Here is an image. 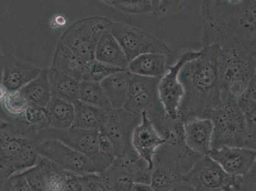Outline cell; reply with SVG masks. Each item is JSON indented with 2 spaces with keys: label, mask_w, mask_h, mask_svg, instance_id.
Here are the masks:
<instances>
[{
  "label": "cell",
  "mask_w": 256,
  "mask_h": 191,
  "mask_svg": "<svg viewBox=\"0 0 256 191\" xmlns=\"http://www.w3.org/2000/svg\"><path fill=\"white\" fill-rule=\"evenodd\" d=\"M44 110L50 128L66 130L73 126L75 108L70 102L52 96Z\"/></svg>",
  "instance_id": "obj_24"
},
{
  "label": "cell",
  "mask_w": 256,
  "mask_h": 191,
  "mask_svg": "<svg viewBox=\"0 0 256 191\" xmlns=\"http://www.w3.org/2000/svg\"><path fill=\"white\" fill-rule=\"evenodd\" d=\"M110 32L122 48L128 62L148 53H162L172 57L170 46L142 28L130 23L113 22Z\"/></svg>",
  "instance_id": "obj_8"
},
{
  "label": "cell",
  "mask_w": 256,
  "mask_h": 191,
  "mask_svg": "<svg viewBox=\"0 0 256 191\" xmlns=\"http://www.w3.org/2000/svg\"><path fill=\"white\" fill-rule=\"evenodd\" d=\"M218 56V46H204L199 56L186 62L179 72L184 94L178 117L183 123L192 118H210L222 104Z\"/></svg>",
  "instance_id": "obj_1"
},
{
  "label": "cell",
  "mask_w": 256,
  "mask_h": 191,
  "mask_svg": "<svg viewBox=\"0 0 256 191\" xmlns=\"http://www.w3.org/2000/svg\"><path fill=\"white\" fill-rule=\"evenodd\" d=\"M132 191H155L150 184L134 183Z\"/></svg>",
  "instance_id": "obj_38"
},
{
  "label": "cell",
  "mask_w": 256,
  "mask_h": 191,
  "mask_svg": "<svg viewBox=\"0 0 256 191\" xmlns=\"http://www.w3.org/2000/svg\"><path fill=\"white\" fill-rule=\"evenodd\" d=\"M86 66L66 46L58 42L51 68L81 81Z\"/></svg>",
  "instance_id": "obj_27"
},
{
  "label": "cell",
  "mask_w": 256,
  "mask_h": 191,
  "mask_svg": "<svg viewBox=\"0 0 256 191\" xmlns=\"http://www.w3.org/2000/svg\"><path fill=\"white\" fill-rule=\"evenodd\" d=\"M98 130H87L70 128L66 130L46 128L38 135L39 142L54 139L62 142L92 160L98 173H102L114 160L100 152L97 142Z\"/></svg>",
  "instance_id": "obj_9"
},
{
  "label": "cell",
  "mask_w": 256,
  "mask_h": 191,
  "mask_svg": "<svg viewBox=\"0 0 256 191\" xmlns=\"http://www.w3.org/2000/svg\"><path fill=\"white\" fill-rule=\"evenodd\" d=\"M228 191H243V190H237V188H229V190H228Z\"/></svg>",
  "instance_id": "obj_42"
},
{
  "label": "cell",
  "mask_w": 256,
  "mask_h": 191,
  "mask_svg": "<svg viewBox=\"0 0 256 191\" xmlns=\"http://www.w3.org/2000/svg\"><path fill=\"white\" fill-rule=\"evenodd\" d=\"M8 191H32L24 174L22 173L11 174L8 180Z\"/></svg>",
  "instance_id": "obj_36"
},
{
  "label": "cell",
  "mask_w": 256,
  "mask_h": 191,
  "mask_svg": "<svg viewBox=\"0 0 256 191\" xmlns=\"http://www.w3.org/2000/svg\"><path fill=\"white\" fill-rule=\"evenodd\" d=\"M131 74L127 69L110 74L100 83L113 110L123 108L126 101Z\"/></svg>",
  "instance_id": "obj_22"
},
{
  "label": "cell",
  "mask_w": 256,
  "mask_h": 191,
  "mask_svg": "<svg viewBox=\"0 0 256 191\" xmlns=\"http://www.w3.org/2000/svg\"><path fill=\"white\" fill-rule=\"evenodd\" d=\"M221 101L236 100L256 78V50L244 46L218 48Z\"/></svg>",
  "instance_id": "obj_3"
},
{
  "label": "cell",
  "mask_w": 256,
  "mask_h": 191,
  "mask_svg": "<svg viewBox=\"0 0 256 191\" xmlns=\"http://www.w3.org/2000/svg\"><path fill=\"white\" fill-rule=\"evenodd\" d=\"M95 60L108 66L120 70L127 69L128 62L120 44L110 30L104 32L97 44Z\"/></svg>",
  "instance_id": "obj_21"
},
{
  "label": "cell",
  "mask_w": 256,
  "mask_h": 191,
  "mask_svg": "<svg viewBox=\"0 0 256 191\" xmlns=\"http://www.w3.org/2000/svg\"><path fill=\"white\" fill-rule=\"evenodd\" d=\"M2 56H3V54H2L1 43H0V60H1Z\"/></svg>",
  "instance_id": "obj_43"
},
{
  "label": "cell",
  "mask_w": 256,
  "mask_h": 191,
  "mask_svg": "<svg viewBox=\"0 0 256 191\" xmlns=\"http://www.w3.org/2000/svg\"><path fill=\"white\" fill-rule=\"evenodd\" d=\"M202 156L192 152L184 141L166 142L156 152L153 160L150 185L155 191H168L181 182Z\"/></svg>",
  "instance_id": "obj_4"
},
{
  "label": "cell",
  "mask_w": 256,
  "mask_h": 191,
  "mask_svg": "<svg viewBox=\"0 0 256 191\" xmlns=\"http://www.w3.org/2000/svg\"><path fill=\"white\" fill-rule=\"evenodd\" d=\"M10 172L0 164V191L8 190V180Z\"/></svg>",
  "instance_id": "obj_37"
},
{
  "label": "cell",
  "mask_w": 256,
  "mask_h": 191,
  "mask_svg": "<svg viewBox=\"0 0 256 191\" xmlns=\"http://www.w3.org/2000/svg\"><path fill=\"white\" fill-rule=\"evenodd\" d=\"M48 78L52 96L72 104L78 101L80 80L51 67L48 70Z\"/></svg>",
  "instance_id": "obj_25"
},
{
  "label": "cell",
  "mask_w": 256,
  "mask_h": 191,
  "mask_svg": "<svg viewBox=\"0 0 256 191\" xmlns=\"http://www.w3.org/2000/svg\"><path fill=\"white\" fill-rule=\"evenodd\" d=\"M36 150L42 158L70 173L84 176L96 172L89 158L57 140H44L37 145Z\"/></svg>",
  "instance_id": "obj_14"
},
{
  "label": "cell",
  "mask_w": 256,
  "mask_h": 191,
  "mask_svg": "<svg viewBox=\"0 0 256 191\" xmlns=\"http://www.w3.org/2000/svg\"><path fill=\"white\" fill-rule=\"evenodd\" d=\"M160 79L131 74L128 98L123 108L136 116H141L145 112L157 131L166 139L179 120H171L165 112L158 94Z\"/></svg>",
  "instance_id": "obj_5"
},
{
  "label": "cell",
  "mask_w": 256,
  "mask_h": 191,
  "mask_svg": "<svg viewBox=\"0 0 256 191\" xmlns=\"http://www.w3.org/2000/svg\"><path fill=\"white\" fill-rule=\"evenodd\" d=\"M78 176L84 191H108L100 173L94 172Z\"/></svg>",
  "instance_id": "obj_34"
},
{
  "label": "cell",
  "mask_w": 256,
  "mask_h": 191,
  "mask_svg": "<svg viewBox=\"0 0 256 191\" xmlns=\"http://www.w3.org/2000/svg\"><path fill=\"white\" fill-rule=\"evenodd\" d=\"M166 142L156 129L146 112H143L140 120L132 132L131 144L134 152L152 168L155 154Z\"/></svg>",
  "instance_id": "obj_17"
},
{
  "label": "cell",
  "mask_w": 256,
  "mask_h": 191,
  "mask_svg": "<svg viewBox=\"0 0 256 191\" xmlns=\"http://www.w3.org/2000/svg\"><path fill=\"white\" fill-rule=\"evenodd\" d=\"M172 58L164 54H145L128 62L127 70L130 74L136 76L160 78L171 64Z\"/></svg>",
  "instance_id": "obj_20"
},
{
  "label": "cell",
  "mask_w": 256,
  "mask_h": 191,
  "mask_svg": "<svg viewBox=\"0 0 256 191\" xmlns=\"http://www.w3.org/2000/svg\"><path fill=\"white\" fill-rule=\"evenodd\" d=\"M214 125L209 118H196L184 122V138L188 148L200 156L212 148Z\"/></svg>",
  "instance_id": "obj_19"
},
{
  "label": "cell",
  "mask_w": 256,
  "mask_h": 191,
  "mask_svg": "<svg viewBox=\"0 0 256 191\" xmlns=\"http://www.w3.org/2000/svg\"><path fill=\"white\" fill-rule=\"evenodd\" d=\"M208 156L232 176H245L256 166V149L222 146L212 149Z\"/></svg>",
  "instance_id": "obj_16"
},
{
  "label": "cell",
  "mask_w": 256,
  "mask_h": 191,
  "mask_svg": "<svg viewBox=\"0 0 256 191\" xmlns=\"http://www.w3.org/2000/svg\"><path fill=\"white\" fill-rule=\"evenodd\" d=\"M20 90L30 106L45 108L52 97L48 78V69H42L36 78Z\"/></svg>",
  "instance_id": "obj_26"
},
{
  "label": "cell",
  "mask_w": 256,
  "mask_h": 191,
  "mask_svg": "<svg viewBox=\"0 0 256 191\" xmlns=\"http://www.w3.org/2000/svg\"><path fill=\"white\" fill-rule=\"evenodd\" d=\"M201 50L184 51L174 64L169 65L166 74L160 79L158 86V94L165 112L171 120H180L178 108L182 100V86L179 81V72L186 62L198 57Z\"/></svg>",
  "instance_id": "obj_12"
},
{
  "label": "cell",
  "mask_w": 256,
  "mask_h": 191,
  "mask_svg": "<svg viewBox=\"0 0 256 191\" xmlns=\"http://www.w3.org/2000/svg\"><path fill=\"white\" fill-rule=\"evenodd\" d=\"M98 148L100 152L107 158L115 160L116 158L115 148L108 136L101 128L97 131Z\"/></svg>",
  "instance_id": "obj_35"
},
{
  "label": "cell",
  "mask_w": 256,
  "mask_h": 191,
  "mask_svg": "<svg viewBox=\"0 0 256 191\" xmlns=\"http://www.w3.org/2000/svg\"><path fill=\"white\" fill-rule=\"evenodd\" d=\"M75 120L72 128L87 130H98L104 126L112 112L76 101L74 103Z\"/></svg>",
  "instance_id": "obj_23"
},
{
  "label": "cell",
  "mask_w": 256,
  "mask_h": 191,
  "mask_svg": "<svg viewBox=\"0 0 256 191\" xmlns=\"http://www.w3.org/2000/svg\"><path fill=\"white\" fill-rule=\"evenodd\" d=\"M100 174L108 191H132L134 183L150 184L152 169L138 156L118 158Z\"/></svg>",
  "instance_id": "obj_11"
},
{
  "label": "cell",
  "mask_w": 256,
  "mask_h": 191,
  "mask_svg": "<svg viewBox=\"0 0 256 191\" xmlns=\"http://www.w3.org/2000/svg\"><path fill=\"white\" fill-rule=\"evenodd\" d=\"M112 20L94 16L78 20L65 30L60 41L66 46L83 64L95 60V50L102 34L110 30Z\"/></svg>",
  "instance_id": "obj_7"
},
{
  "label": "cell",
  "mask_w": 256,
  "mask_h": 191,
  "mask_svg": "<svg viewBox=\"0 0 256 191\" xmlns=\"http://www.w3.org/2000/svg\"><path fill=\"white\" fill-rule=\"evenodd\" d=\"M6 126V122H4L3 118H2L1 116H0V131H1L2 130L4 129Z\"/></svg>",
  "instance_id": "obj_41"
},
{
  "label": "cell",
  "mask_w": 256,
  "mask_h": 191,
  "mask_svg": "<svg viewBox=\"0 0 256 191\" xmlns=\"http://www.w3.org/2000/svg\"><path fill=\"white\" fill-rule=\"evenodd\" d=\"M182 182L194 191H228L234 176L226 173L208 155L202 156L192 169L182 176Z\"/></svg>",
  "instance_id": "obj_13"
},
{
  "label": "cell",
  "mask_w": 256,
  "mask_h": 191,
  "mask_svg": "<svg viewBox=\"0 0 256 191\" xmlns=\"http://www.w3.org/2000/svg\"><path fill=\"white\" fill-rule=\"evenodd\" d=\"M210 118L214 125L212 148L232 146L256 149V136L249 131L236 100L222 102Z\"/></svg>",
  "instance_id": "obj_6"
},
{
  "label": "cell",
  "mask_w": 256,
  "mask_h": 191,
  "mask_svg": "<svg viewBox=\"0 0 256 191\" xmlns=\"http://www.w3.org/2000/svg\"><path fill=\"white\" fill-rule=\"evenodd\" d=\"M110 8L132 15L162 16V1H104Z\"/></svg>",
  "instance_id": "obj_28"
},
{
  "label": "cell",
  "mask_w": 256,
  "mask_h": 191,
  "mask_svg": "<svg viewBox=\"0 0 256 191\" xmlns=\"http://www.w3.org/2000/svg\"><path fill=\"white\" fill-rule=\"evenodd\" d=\"M168 191H194L188 184L181 182L176 184L173 188Z\"/></svg>",
  "instance_id": "obj_39"
},
{
  "label": "cell",
  "mask_w": 256,
  "mask_h": 191,
  "mask_svg": "<svg viewBox=\"0 0 256 191\" xmlns=\"http://www.w3.org/2000/svg\"><path fill=\"white\" fill-rule=\"evenodd\" d=\"M121 70H123L108 66L94 60L86 65L81 81L100 84L110 74Z\"/></svg>",
  "instance_id": "obj_33"
},
{
  "label": "cell",
  "mask_w": 256,
  "mask_h": 191,
  "mask_svg": "<svg viewBox=\"0 0 256 191\" xmlns=\"http://www.w3.org/2000/svg\"><path fill=\"white\" fill-rule=\"evenodd\" d=\"M140 118L141 116L134 115L123 108L112 112L102 129L113 144L116 158L138 156L132 148L131 139L132 132Z\"/></svg>",
  "instance_id": "obj_15"
},
{
  "label": "cell",
  "mask_w": 256,
  "mask_h": 191,
  "mask_svg": "<svg viewBox=\"0 0 256 191\" xmlns=\"http://www.w3.org/2000/svg\"><path fill=\"white\" fill-rule=\"evenodd\" d=\"M29 106L20 90L8 92L0 102V116L2 118L17 117L24 113Z\"/></svg>",
  "instance_id": "obj_32"
},
{
  "label": "cell",
  "mask_w": 256,
  "mask_h": 191,
  "mask_svg": "<svg viewBox=\"0 0 256 191\" xmlns=\"http://www.w3.org/2000/svg\"><path fill=\"white\" fill-rule=\"evenodd\" d=\"M78 100L104 110H113L100 83L80 81Z\"/></svg>",
  "instance_id": "obj_29"
},
{
  "label": "cell",
  "mask_w": 256,
  "mask_h": 191,
  "mask_svg": "<svg viewBox=\"0 0 256 191\" xmlns=\"http://www.w3.org/2000/svg\"><path fill=\"white\" fill-rule=\"evenodd\" d=\"M8 92V90L4 87L3 82H2V62L1 60H0V102L3 100Z\"/></svg>",
  "instance_id": "obj_40"
},
{
  "label": "cell",
  "mask_w": 256,
  "mask_h": 191,
  "mask_svg": "<svg viewBox=\"0 0 256 191\" xmlns=\"http://www.w3.org/2000/svg\"><path fill=\"white\" fill-rule=\"evenodd\" d=\"M256 1H203L204 46H244L256 50Z\"/></svg>",
  "instance_id": "obj_2"
},
{
  "label": "cell",
  "mask_w": 256,
  "mask_h": 191,
  "mask_svg": "<svg viewBox=\"0 0 256 191\" xmlns=\"http://www.w3.org/2000/svg\"><path fill=\"white\" fill-rule=\"evenodd\" d=\"M2 82L8 92L20 90L38 76L42 69L12 55L2 58Z\"/></svg>",
  "instance_id": "obj_18"
},
{
  "label": "cell",
  "mask_w": 256,
  "mask_h": 191,
  "mask_svg": "<svg viewBox=\"0 0 256 191\" xmlns=\"http://www.w3.org/2000/svg\"><path fill=\"white\" fill-rule=\"evenodd\" d=\"M45 174L42 191H66L69 172L60 169L50 160L45 159Z\"/></svg>",
  "instance_id": "obj_31"
},
{
  "label": "cell",
  "mask_w": 256,
  "mask_h": 191,
  "mask_svg": "<svg viewBox=\"0 0 256 191\" xmlns=\"http://www.w3.org/2000/svg\"><path fill=\"white\" fill-rule=\"evenodd\" d=\"M256 78L236 100L237 106L245 118L251 134L256 136Z\"/></svg>",
  "instance_id": "obj_30"
},
{
  "label": "cell",
  "mask_w": 256,
  "mask_h": 191,
  "mask_svg": "<svg viewBox=\"0 0 256 191\" xmlns=\"http://www.w3.org/2000/svg\"><path fill=\"white\" fill-rule=\"evenodd\" d=\"M37 145L32 139L4 128L0 131V164L11 174L26 171L41 158L36 150Z\"/></svg>",
  "instance_id": "obj_10"
}]
</instances>
